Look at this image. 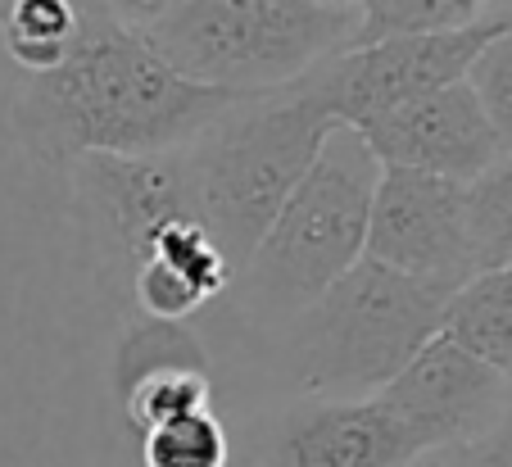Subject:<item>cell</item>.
<instances>
[{
  "mask_svg": "<svg viewBox=\"0 0 512 467\" xmlns=\"http://www.w3.org/2000/svg\"><path fill=\"white\" fill-rule=\"evenodd\" d=\"M245 100V91L182 78L145 32L82 5V28L68 55L19 82L14 127L46 164H73L82 155H164L186 150Z\"/></svg>",
  "mask_w": 512,
  "mask_h": 467,
  "instance_id": "1",
  "label": "cell"
},
{
  "mask_svg": "<svg viewBox=\"0 0 512 467\" xmlns=\"http://www.w3.org/2000/svg\"><path fill=\"white\" fill-rule=\"evenodd\" d=\"M458 286L363 259L290 318L295 377L309 399H368L440 336Z\"/></svg>",
  "mask_w": 512,
  "mask_h": 467,
  "instance_id": "2",
  "label": "cell"
},
{
  "mask_svg": "<svg viewBox=\"0 0 512 467\" xmlns=\"http://www.w3.org/2000/svg\"><path fill=\"white\" fill-rule=\"evenodd\" d=\"M336 118L304 82L250 96L186 146L195 209L236 273L318 159Z\"/></svg>",
  "mask_w": 512,
  "mask_h": 467,
  "instance_id": "3",
  "label": "cell"
},
{
  "mask_svg": "<svg viewBox=\"0 0 512 467\" xmlns=\"http://www.w3.org/2000/svg\"><path fill=\"white\" fill-rule=\"evenodd\" d=\"M363 10L327 0H173L145 41L182 78L268 96L358 41Z\"/></svg>",
  "mask_w": 512,
  "mask_h": 467,
  "instance_id": "4",
  "label": "cell"
},
{
  "mask_svg": "<svg viewBox=\"0 0 512 467\" xmlns=\"http://www.w3.org/2000/svg\"><path fill=\"white\" fill-rule=\"evenodd\" d=\"M377 177L381 164L358 127L331 123L318 159L232 282L259 318H295L368 254Z\"/></svg>",
  "mask_w": 512,
  "mask_h": 467,
  "instance_id": "5",
  "label": "cell"
},
{
  "mask_svg": "<svg viewBox=\"0 0 512 467\" xmlns=\"http://www.w3.org/2000/svg\"><path fill=\"white\" fill-rule=\"evenodd\" d=\"M503 32V19L490 14L481 23H467L454 32H422V37H381L368 46L340 50L327 64L300 78L313 96L322 100L336 123L368 127L372 118L390 114V109L408 105L417 96L463 82L472 59L481 55V46Z\"/></svg>",
  "mask_w": 512,
  "mask_h": 467,
  "instance_id": "6",
  "label": "cell"
},
{
  "mask_svg": "<svg viewBox=\"0 0 512 467\" xmlns=\"http://www.w3.org/2000/svg\"><path fill=\"white\" fill-rule=\"evenodd\" d=\"M73 200L100 263L132 282L145 241L164 218L195 214V177L186 150L164 155H82L73 159Z\"/></svg>",
  "mask_w": 512,
  "mask_h": 467,
  "instance_id": "7",
  "label": "cell"
},
{
  "mask_svg": "<svg viewBox=\"0 0 512 467\" xmlns=\"http://www.w3.org/2000/svg\"><path fill=\"white\" fill-rule=\"evenodd\" d=\"M368 259L463 286L476 273L463 182L417 168H381L368 214Z\"/></svg>",
  "mask_w": 512,
  "mask_h": 467,
  "instance_id": "8",
  "label": "cell"
},
{
  "mask_svg": "<svg viewBox=\"0 0 512 467\" xmlns=\"http://www.w3.org/2000/svg\"><path fill=\"white\" fill-rule=\"evenodd\" d=\"M377 395L390 413L404 418V427L422 440L431 458L490 431L508 413L512 381L458 350L449 336H431L413 354V363Z\"/></svg>",
  "mask_w": 512,
  "mask_h": 467,
  "instance_id": "9",
  "label": "cell"
},
{
  "mask_svg": "<svg viewBox=\"0 0 512 467\" xmlns=\"http://www.w3.org/2000/svg\"><path fill=\"white\" fill-rule=\"evenodd\" d=\"M358 137L368 141L381 168H417L463 186L503 159L499 137L485 123L467 78L372 118L368 127H358Z\"/></svg>",
  "mask_w": 512,
  "mask_h": 467,
  "instance_id": "10",
  "label": "cell"
},
{
  "mask_svg": "<svg viewBox=\"0 0 512 467\" xmlns=\"http://www.w3.org/2000/svg\"><path fill=\"white\" fill-rule=\"evenodd\" d=\"M426 449L399 413L368 399H304L281 413L263 467H422Z\"/></svg>",
  "mask_w": 512,
  "mask_h": 467,
  "instance_id": "11",
  "label": "cell"
},
{
  "mask_svg": "<svg viewBox=\"0 0 512 467\" xmlns=\"http://www.w3.org/2000/svg\"><path fill=\"white\" fill-rule=\"evenodd\" d=\"M440 336L512 381V263L472 273L449 295Z\"/></svg>",
  "mask_w": 512,
  "mask_h": 467,
  "instance_id": "12",
  "label": "cell"
},
{
  "mask_svg": "<svg viewBox=\"0 0 512 467\" xmlns=\"http://www.w3.org/2000/svg\"><path fill=\"white\" fill-rule=\"evenodd\" d=\"M82 28V0H10L0 10L5 55L23 73H46L68 55Z\"/></svg>",
  "mask_w": 512,
  "mask_h": 467,
  "instance_id": "13",
  "label": "cell"
},
{
  "mask_svg": "<svg viewBox=\"0 0 512 467\" xmlns=\"http://www.w3.org/2000/svg\"><path fill=\"white\" fill-rule=\"evenodd\" d=\"M145 259L177 277H186L204 300L232 291V282H236V268L227 263V254L218 250V241H213V232L204 227V218H195V214L164 218V223L150 232V241H145L141 263Z\"/></svg>",
  "mask_w": 512,
  "mask_h": 467,
  "instance_id": "14",
  "label": "cell"
},
{
  "mask_svg": "<svg viewBox=\"0 0 512 467\" xmlns=\"http://www.w3.org/2000/svg\"><path fill=\"white\" fill-rule=\"evenodd\" d=\"M168 368H209V354L195 341L182 322L168 318H145L141 327H127L123 341L114 345V390L123 395L127 386H136L150 372Z\"/></svg>",
  "mask_w": 512,
  "mask_h": 467,
  "instance_id": "15",
  "label": "cell"
},
{
  "mask_svg": "<svg viewBox=\"0 0 512 467\" xmlns=\"http://www.w3.org/2000/svg\"><path fill=\"white\" fill-rule=\"evenodd\" d=\"M467 191V236H472L476 273L512 263V155L494 159Z\"/></svg>",
  "mask_w": 512,
  "mask_h": 467,
  "instance_id": "16",
  "label": "cell"
},
{
  "mask_svg": "<svg viewBox=\"0 0 512 467\" xmlns=\"http://www.w3.org/2000/svg\"><path fill=\"white\" fill-rule=\"evenodd\" d=\"M123 413L132 422L136 436L164 427L173 418H191V413H204L213 399L209 386V368H168V372H150L136 386H127L123 395Z\"/></svg>",
  "mask_w": 512,
  "mask_h": 467,
  "instance_id": "17",
  "label": "cell"
},
{
  "mask_svg": "<svg viewBox=\"0 0 512 467\" xmlns=\"http://www.w3.org/2000/svg\"><path fill=\"white\" fill-rule=\"evenodd\" d=\"M490 14L494 10H485L481 0H368L354 46H368V41H381V37L454 32V28H467V23L490 19Z\"/></svg>",
  "mask_w": 512,
  "mask_h": 467,
  "instance_id": "18",
  "label": "cell"
},
{
  "mask_svg": "<svg viewBox=\"0 0 512 467\" xmlns=\"http://www.w3.org/2000/svg\"><path fill=\"white\" fill-rule=\"evenodd\" d=\"M227 458H232L227 431L209 409L173 418L141 436V467H227Z\"/></svg>",
  "mask_w": 512,
  "mask_h": 467,
  "instance_id": "19",
  "label": "cell"
},
{
  "mask_svg": "<svg viewBox=\"0 0 512 467\" xmlns=\"http://www.w3.org/2000/svg\"><path fill=\"white\" fill-rule=\"evenodd\" d=\"M467 87L476 91V105H481L485 123L494 127L499 150L512 155V28L494 32L481 46V55L467 69Z\"/></svg>",
  "mask_w": 512,
  "mask_h": 467,
  "instance_id": "20",
  "label": "cell"
},
{
  "mask_svg": "<svg viewBox=\"0 0 512 467\" xmlns=\"http://www.w3.org/2000/svg\"><path fill=\"white\" fill-rule=\"evenodd\" d=\"M132 295H136V304L145 309V318H168V322H182V318H191L195 309H204V295L195 291L186 277H177V273H168V268H159V263H136V273H132Z\"/></svg>",
  "mask_w": 512,
  "mask_h": 467,
  "instance_id": "21",
  "label": "cell"
},
{
  "mask_svg": "<svg viewBox=\"0 0 512 467\" xmlns=\"http://www.w3.org/2000/svg\"><path fill=\"white\" fill-rule=\"evenodd\" d=\"M431 467H512V413H503L490 431L458 449H445V458Z\"/></svg>",
  "mask_w": 512,
  "mask_h": 467,
  "instance_id": "22",
  "label": "cell"
},
{
  "mask_svg": "<svg viewBox=\"0 0 512 467\" xmlns=\"http://www.w3.org/2000/svg\"><path fill=\"white\" fill-rule=\"evenodd\" d=\"M82 5H96V10H105L109 19H118L123 28L145 32L168 5H173V0H82Z\"/></svg>",
  "mask_w": 512,
  "mask_h": 467,
  "instance_id": "23",
  "label": "cell"
},
{
  "mask_svg": "<svg viewBox=\"0 0 512 467\" xmlns=\"http://www.w3.org/2000/svg\"><path fill=\"white\" fill-rule=\"evenodd\" d=\"M494 14L503 19V28H512V0H503V5H494Z\"/></svg>",
  "mask_w": 512,
  "mask_h": 467,
  "instance_id": "24",
  "label": "cell"
},
{
  "mask_svg": "<svg viewBox=\"0 0 512 467\" xmlns=\"http://www.w3.org/2000/svg\"><path fill=\"white\" fill-rule=\"evenodd\" d=\"M327 5H345V10H363L368 0H327Z\"/></svg>",
  "mask_w": 512,
  "mask_h": 467,
  "instance_id": "25",
  "label": "cell"
},
{
  "mask_svg": "<svg viewBox=\"0 0 512 467\" xmlns=\"http://www.w3.org/2000/svg\"><path fill=\"white\" fill-rule=\"evenodd\" d=\"M481 5H485V10H494V5H503V0H481Z\"/></svg>",
  "mask_w": 512,
  "mask_h": 467,
  "instance_id": "26",
  "label": "cell"
},
{
  "mask_svg": "<svg viewBox=\"0 0 512 467\" xmlns=\"http://www.w3.org/2000/svg\"><path fill=\"white\" fill-rule=\"evenodd\" d=\"M5 5H10V0H0V10H5Z\"/></svg>",
  "mask_w": 512,
  "mask_h": 467,
  "instance_id": "27",
  "label": "cell"
}]
</instances>
